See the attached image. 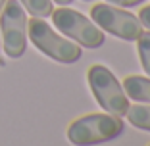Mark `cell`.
<instances>
[{"label":"cell","mask_w":150,"mask_h":146,"mask_svg":"<svg viewBox=\"0 0 150 146\" xmlns=\"http://www.w3.org/2000/svg\"><path fill=\"white\" fill-rule=\"evenodd\" d=\"M123 119L114 114H88L67 127V140L75 146H94L121 135Z\"/></svg>","instance_id":"obj_1"},{"label":"cell","mask_w":150,"mask_h":146,"mask_svg":"<svg viewBox=\"0 0 150 146\" xmlns=\"http://www.w3.org/2000/svg\"><path fill=\"white\" fill-rule=\"evenodd\" d=\"M27 39H31L33 44L54 62L73 63L81 58V46L56 33L42 18L27 19Z\"/></svg>","instance_id":"obj_2"},{"label":"cell","mask_w":150,"mask_h":146,"mask_svg":"<svg viewBox=\"0 0 150 146\" xmlns=\"http://www.w3.org/2000/svg\"><path fill=\"white\" fill-rule=\"evenodd\" d=\"M88 87L93 90L94 100L98 106L108 114H114L123 117L129 110V98L123 90V85L117 81V77L102 63H94L88 67L87 73Z\"/></svg>","instance_id":"obj_3"},{"label":"cell","mask_w":150,"mask_h":146,"mask_svg":"<svg viewBox=\"0 0 150 146\" xmlns=\"http://www.w3.org/2000/svg\"><path fill=\"white\" fill-rule=\"evenodd\" d=\"M52 21L54 27L58 31L62 33L64 37L71 39L73 42H77L79 46H85V48H98V46L104 44V31L100 27L88 19L85 13L77 12V10H71V8H62L52 10Z\"/></svg>","instance_id":"obj_4"},{"label":"cell","mask_w":150,"mask_h":146,"mask_svg":"<svg viewBox=\"0 0 150 146\" xmlns=\"http://www.w3.org/2000/svg\"><path fill=\"white\" fill-rule=\"evenodd\" d=\"M2 48L8 58H21L27 50V13L19 0H6L0 12Z\"/></svg>","instance_id":"obj_5"},{"label":"cell","mask_w":150,"mask_h":146,"mask_svg":"<svg viewBox=\"0 0 150 146\" xmlns=\"http://www.w3.org/2000/svg\"><path fill=\"white\" fill-rule=\"evenodd\" d=\"M91 19L102 31L110 33L121 40H137L142 33V23L137 16L108 2L94 4L91 8Z\"/></svg>","instance_id":"obj_6"},{"label":"cell","mask_w":150,"mask_h":146,"mask_svg":"<svg viewBox=\"0 0 150 146\" xmlns=\"http://www.w3.org/2000/svg\"><path fill=\"white\" fill-rule=\"evenodd\" d=\"M123 90L127 98L141 104H150V79L144 75H127L123 81Z\"/></svg>","instance_id":"obj_7"},{"label":"cell","mask_w":150,"mask_h":146,"mask_svg":"<svg viewBox=\"0 0 150 146\" xmlns=\"http://www.w3.org/2000/svg\"><path fill=\"white\" fill-rule=\"evenodd\" d=\"M127 119L133 127L141 131H150V104H135L129 106L127 110Z\"/></svg>","instance_id":"obj_8"},{"label":"cell","mask_w":150,"mask_h":146,"mask_svg":"<svg viewBox=\"0 0 150 146\" xmlns=\"http://www.w3.org/2000/svg\"><path fill=\"white\" fill-rule=\"evenodd\" d=\"M19 4L25 8V12H29L33 18H48L52 13L54 6L52 0H19Z\"/></svg>","instance_id":"obj_9"},{"label":"cell","mask_w":150,"mask_h":146,"mask_svg":"<svg viewBox=\"0 0 150 146\" xmlns=\"http://www.w3.org/2000/svg\"><path fill=\"white\" fill-rule=\"evenodd\" d=\"M137 50H139V60H141L142 69L150 77V31L141 33V37L137 39Z\"/></svg>","instance_id":"obj_10"},{"label":"cell","mask_w":150,"mask_h":146,"mask_svg":"<svg viewBox=\"0 0 150 146\" xmlns=\"http://www.w3.org/2000/svg\"><path fill=\"white\" fill-rule=\"evenodd\" d=\"M108 4H114V6H119V8H131V6H139L142 4L144 0H106Z\"/></svg>","instance_id":"obj_11"},{"label":"cell","mask_w":150,"mask_h":146,"mask_svg":"<svg viewBox=\"0 0 150 146\" xmlns=\"http://www.w3.org/2000/svg\"><path fill=\"white\" fill-rule=\"evenodd\" d=\"M139 19H141V23L146 27V29H150V6H142L141 12H139Z\"/></svg>","instance_id":"obj_12"},{"label":"cell","mask_w":150,"mask_h":146,"mask_svg":"<svg viewBox=\"0 0 150 146\" xmlns=\"http://www.w3.org/2000/svg\"><path fill=\"white\" fill-rule=\"evenodd\" d=\"M56 4H60V6H67V4H71L73 0H54Z\"/></svg>","instance_id":"obj_13"},{"label":"cell","mask_w":150,"mask_h":146,"mask_svg":"<svg viewBox=\"0 0 150 146\" xmlns=\"http://www.w3.org/2000/svg\"><path fill=\"white\" fill-rule=\"evenodd\" d=\"M4 4H6V0H0V12H2V8H4Z\"/></svg>","instance_id":"obj_14"},{"label":"cell","mask_w":150,"mask_h":146,"mask_svg":"<svg viewBox=\"0 0 150 146\" xmlns=\"http://www.w3.org/2000/svg\"><path fill=\"white\" fill-rule=\"evenodd\" d=\"M83 2H91V0H83Z\"/></svg>","instance_id":"obj_15"}]
</instances>
